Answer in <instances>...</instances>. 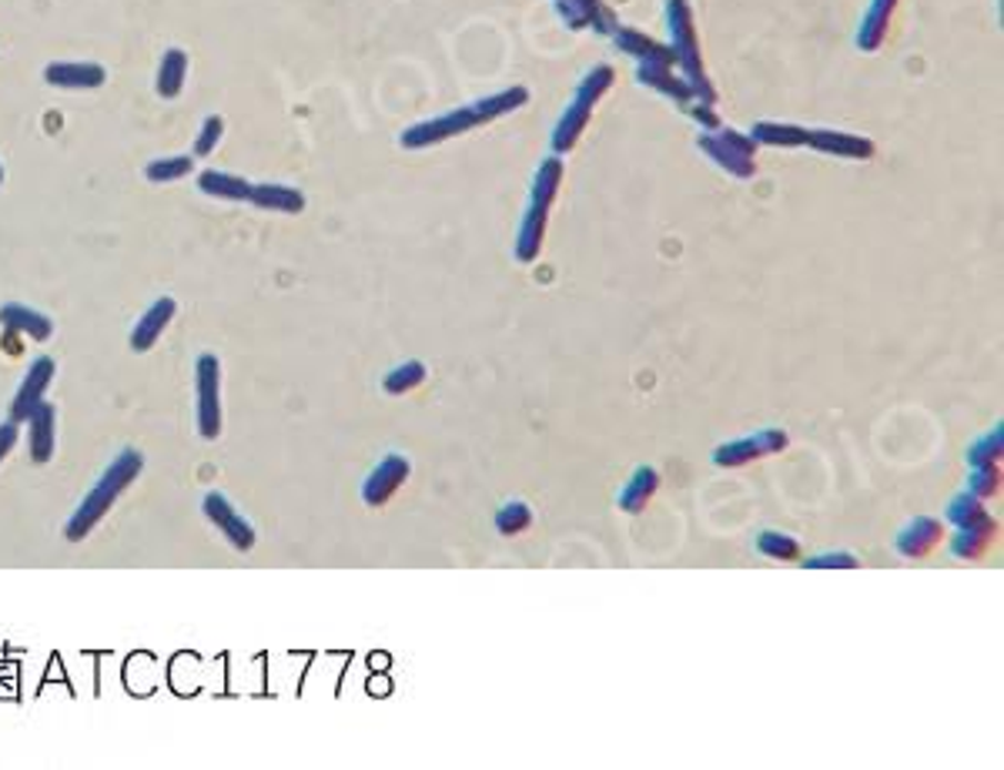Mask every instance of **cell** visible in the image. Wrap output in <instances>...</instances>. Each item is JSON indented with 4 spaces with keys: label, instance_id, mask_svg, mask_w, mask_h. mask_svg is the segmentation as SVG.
I'll use <instances>...</instances> for the list:
<instances>
[{
    "label": "cell",
    "instance_id": "1",
    "mask_svg": "<svg viewBox=\"0 0 1004 770\" xmlns=\"http://www.w3.org/2000/svg\"><path fill=\"white\" fill-rule=\"evenodd\" d=\"M529 101V91L526 88H509V91H499V94H489L483 101H473L466 108H456L449 114H439L433 121H419L413 128H406L398 134V144L406 151H419V148H429V144H439V141H449L456 134H466L479 124H489L503 114H513L519 111L523 104Z\"/></svg>",
    "mask_w": 1004,
    "mask_h": 770
},
{
    "label": "cell",
    "instance_id": "2",
    "mask_svg": "<svg viewBox=\"0 0 1004 770\" xmlns=\"http://www.w3.org/2000/svg\"><path fill=\"white\" fill-rule=\"evenodd\" d=\"M141 466H144V456H141L138 449H124V453L104 469V476L94 483V489L81 499V506H78L74 516L68 519L64 536H68L71 543H81V539L108 516V509L118 503V496L138 479Z\"/></svg>",
    "mask_w": 1004,
    "mask_h": 770
},
{
    "label": "cell",
    "instance_id": "3",
    "mask_svg": "<svg viewBox=\"0 0 1004 770\" xmlns=\"http://www.w3.org/2000/svg\"><path fill=\"white\" fill-rule=\"evenodd\" d=\"M667 31H670L673 58L683 68V78L693 88L697 101L713 104L717 91H713V84L707 78V68H703V58H700V41H697V24H693L690 0H667Z\"/></svg>",
    "mask_w": 1004,
    "mask_h": 770
},
{
    "label": "cell",
    "instance_id": "4",
    "mask_svg": "<svg viewBox=\"0 0 1004 770\" xmlns=\"http://www.w3.org/2000/svg\"><path fill=\"white\" fill-rule=\"evenodd\" d=\"M610 84H613V68H610V64H596V68L579 81V88H576L569 108L562 111V118H559L556 128H552V151H556V154H566V151L576 148L579 134L586 131V124H589V118H592L596 101L610 91Z\"/></svg>",
    "mask_w": 1004,
    "mask_h": 770
},
{
    "label": "cell",
    "instance_id": "5",
    "mask_svg": "<svg viewBox=\"0 0 1004 770\" xmlns=\"http://www.w3.org/2000/svg\"><path fill=\"white\" fill-rule=\"evenodd\" d=\"M194 389H197V429L205 439L222 436V362L205 352L194 362Z\"/></svg>",
    "mask_w": 1004,
    "mask_h": 770
},
{
    "label": "cell",
    "instance_id": "6",
    "mask_svg": "<svg viewBox=\"0 0 1004 770\" xmlns=\"http://www.w3.org/2000/svg\"><path fill=\"white\" fill-rule=\"evenodd\" d=\"M700 151L720 164L723 171H730L733 178H753L757 174V141L750 134H740L733 128H717V134H703L700 141Z\"/></svg>",
    "mask_w": 1004,
    "mask_h": 770
},
{
    "label": "cell",
    "instance_id": "7",
    "mask_svg": "<svg viewBox=\"0 0 1004 770\" xmlns=\"http://www.w3.org/2000/svg\"><path fill=\"white\" fill-rule=\"evenodd\" d=\"M787 433L783 429H760L753 436H743V439H733V443H723L713 449V463L717 466H747L753 459H763V456H777L780 449H787Z\"/></svg>",
    "mask_w": 1004,
    "mask_h": 770
},
{
    "label": "cell",
    "instance_id": "8",
    "mask_svg": "<svg viewBox=\"0 0 1004 770\" xmlns=\"http://www.w3.org/2000/svg\"><path fill=\"white\" fill-rule=\"evenodd\" d=\"M54 358L51 355H38L34 362H31V368H28V375H24V382H21V389H18V396H14V403H11V419L14 423H28L31 419V413L44 403V393L51 389V382H54Z\"/></svg>",
    "mask_w": 1004,
    "mask_h": 770
},
{
    "label": "cell",
    "instance_id": "9",
    "mask_svg": "<svg viewBox=\"0 0 1004 770\" xmlns=\"http://www.w3.org/2000/svg\"><path fill=\"white\" fill-rule=\"evenodd\" d=\"M409 479V459L406 456H385L375 469H372V476L365 479V486H362V499H365V506H385L395 493H398V486Z\"/></svg>",
    "mask_w": 1004,
    "mask_h": 770
},
{
    "label": "cell",
    "instance_id": "10",
    "mask_svg": "<svg viewBox=\"0 0 1004 770\" xmlns=\"http://www.w3.org/2000/svg\"><path fill=\"white\" fill-rule=\"evenodd\" d=\"M201 509H205V516L229 536V543L235 546V549H252L255 546V529H252V523L222 496V493H209L205 496V503H201Z\"/></svg>",
    "mask_w": 1004,
    "mask_h": 770
},
{
    "label": "cell",
    "instance_id": "11",
    "mask_svg": "<svg viewBox=\"0 0 1004 770\" xmlns=\"http://www.w3.org/2000/svg\"><path fill=\"white\" fill-rule=\"evenodd\" d=\"M44 81L64 91H98L108 81V71L94 61H58L44 68Z\"/></svg>",
    "mask_w": 1004,
    "mask_h": 770
},
{
    "label": "cell",
    "instance_id": "12",
    "mask_svg": "<svg viewBox=\"0 0 1004 770\" xmlns=\"http://www.w3.org/2000/svg\"><path fill=\"white\" fill-rule=\"evenodd\" d=\"M174 312H178V302L171 298V295H161V298H154L148 308H144V315L134 322V328H131V348L134 352H148V348H154V342L164 335V328L171 325V318H174Z\"/></svg>",
    "mask_w": 1004,
    "mask_h": 770
},
{
    "label": "cell",
    "instance_id": "13",
    "mask_svg": "<svg viewBox=\"0 0 1004 770\" xmlns=\"http://www.w3.org/2000/svg\"><path fill=\"white\" fill-rule=\"evenodd\" d=\"M808 144L814 151H824V154H834V158H854V161H868L874 158V141L864 138V134H848V131H831V128H821V131H808Z\"/></svg>",
    "mask_w": 1004,
    "mask_h": 770
},
{
    "label": "cell",
    "instance_id": "14",
    "mask_svg": "<svg viewBox=\"0 0 1004 770\" xmlns=\"http://www.w3.org/2000/svg\"><path fill=\"white\" fill-rule=\"evenodd\" d=\"M613 41H617V48H620L623 54H630V58L640 61V64H663V68H673V64H677L673 48L653 41L650 34H643V31H637V28H620V31L613 34Z\"/></svg>",
    "mask_w": 1004,
    "mask_h": 770
},
{
    "label": "cell",
    "instance_id": "15",
    "mask_svg": "<svg viewBox=\"0 0 1004 770\" xmlns=\"http://www.w3.org/2000/svg\"><path fill=\"white\" fill-rule=\"evenodd\" d=\"M0 325H4L8 332H18V335H28L34 342H48L54 335V322L31 308V305H21V302H8L0 305Z\"/></svg>",
    "mask_w": 1004,
    "mask_h": 770
},
{
    "label": "cell",
    "instance_id": "16",
    "mask_svg": "<svg viewBox=\"0 0 1004 770\" xmlns=\"http://www.w3.org/2000/svg\"><path fill=\"white\" fill-rule=\"evenodd\" d=\"M901 0H871L868 11H864V21L858 28V48L864 54H874L884 48V38H888V28H891V18L897 11Z\"/></svg>",
    "mask_w": 1004,
    "mask_h": 770
},
{
    "label": "cell",
    "instance_id": "17",
    "mask_svg": "<svg viewBox=\"0 0 1004 770\" xmlns=\"http://www.w3.org/2000/svg\"><path fill=\"white\" fill-rule=\"evenodd\" d=\"M249 202L262 212H282V215H298L305 209V195L292 184H278V181H262L252 184Z\"/></svg>",
    "mask_w": 1004,
    "mask_h": 770
},
{
    "label": "cell",
    "instance_id": "18",
    "mask_svg": "<svg viewBox=\"0 0 1004 770\" xmlns=\"http://www.w3.org/2000/svg\"><path fill=\"white\" fill-rule=\"evenodd\" d=\"M546 225H549V209L529 202V209H526V215L519 222V232H516V259L523 265H533L539 259L542 239H546Z\"/></svg>",
    "mask_w": 1004,
    "mask_h": 770
},
{
    "label": "cell",
    "instance_id": "19",
    "mask_svg": "<svg viewBox=\"0 0 1004 770\" xmlns=\"http://www.w3.org/2000/svg\"><path fill=\"white\" fill-rule=\"evenodd\" d=\"M941 539H944V526H941L937 519H931V516H917V519H911V523L901 529V536H897V553H901V556H911V559H921V556H927Z\"/></svg>",
    "mask_w": 1004,
    "mask_h": 770
},
{
    "label": "cell",
    "instance_id": "20",
    "mask_svg": "<svg viewBox=\"0 0 1004 770\" xmlns=\"http://www.w3.org/2000/svg\"><path fill=\"white\" fill-rule=\"evenodd\" d=\"M197 191L209 199H222V202H249L252 195V181L239 178V174H229V171H201L197 174Z\"/></svg>",
    "mask_w": 1004,
    "mask_h": 770
},
{
    "label": "cell",
    "instance_id": "21",
    "mask_svg": "<svg viewBox=\"0 0 1004 770\" xmlns=\"http://www.w3.org/2000/svg\"><path fill=\"white\" fill-rule=\"evenodd\" d=\"M637 81L640 84H647V88H653V91H660V94H667V98H673L677 104H690V101H697V94H693V88L687 84V78H677L673 74V68H663V64H640L637 68Z\"/></svg>",
    "mask_w": 1004,
    "mask_h": 770
},
{
    "label": "cell",
    "instance_id": "22",
    "mask_svg": "<svg viewBox=\"0 0 1004 770\" xmlns=\"http://www.w3.org/2000/svg\"><path fill=\"white\" fill-rule=\"evenodd\" d=\"M184 81H187V51L168 48V51L161 54V64H158L154 91H158L164 101H174V98L184 91Z\"/></svg>",
    "mask_w": 1004,
    "mask_h": 770
},
{
    "label": "cell",
    "instance_id": "23",
    "mask_svg": "<svg viewBox=\"0 0 1004 770\" xmlns=\"http://www.w3.org/2000/svg\"><path fill=\"white\" fill-rule=\"evenodd\" d=\"M657 489H660V473L653 466H640L620 493V509L623 513H643Z\"/></svg>",
    "mask_w": 1004,
    "mask_h": 770
},
{
    "label": "cell",
    "instance_id": "24",
    "mask_svg": "<svg viewBox=\"0 0 1004 770\" xmlns=\"http://www.w3.org/2000/svg\"><path fill=\"white\" fill-rule=\"evenodd\" d=\"M28 426H31V456H34V463H48L54 456V406L41 403L31 413Z\"/></svg>",
    "mask_w": 1004,
    "mask_h": 770
},
{
    "label": "cell",
    "instance_id": "25",
    "mask_svg": "<svg viewBox=\"0 0 1004 770\" xmlns=\"http://www.w3.org/2000/svg\"><path fill=\"white\" fill-rule=\"evenodd\" d=\"M562 188V161L559 154L546 158L539 168H536V178H533V191H529V202L533 205H542V209H552L556 195Z\"/></svg>",
    "mask_w": 1004,
    "mask_h": 770
},
{
    "label": "cell",
    "instance_id": "26",
    "mask_svg": "<svg viewBox=\"0 0 1004 770\" xmlns=\"http://www.w3.org/2000/svg\"><path fill=\"white\" fill-rule=\"evenodd\" d=\"M994 533H997V523L991 516L981 519V523H974V526H961L957 536L951 539V549L961 559H977L987 549V543L994 539Z\"/></svg>",
    "mask_w": 1004,
    "mask_h": 770
},
{
    "label": "cell",
    "instance_id": "27",
    "mask_svg": "<svg viewBox=\"0 0 1004 770\" xmlns=\"http://www.w3.org/2000/svg\"><path fill=\"white\" fill-rule=\"evenodd\" d=\"M750 138L757 144H773V148H800L808 144V128L800 124H780V121H757Z\"/></svg>",
    "mask_w": 1004,
    "mask_h": 770
},
{
    "label": "cell",
    "instance_id": "28",
    "mask_svg": "<svg viewBox=\"0 0 1004 770\" xmlns=\"http://www.w3.org/2000/svg\"><path fill=\"white\" fill-rule=\"evenodd\" d=\"M194 171V158L191 154H171V158H154L144 168V178L151 184H168V181H181Z\"/></svg>",
    "mask_w": 1004,
    "mask_h": 770
},
{
    "label": "cell",
    "instance_id": "29",
    "mask_svg": "<svg viewBox=\"0 0 1004 770\" xmlns=\"http://www.w3.org/2000/svg\"><path fill=\"white\" fill-rule=\"evenodd\" d=\"M423 378H426V365L423 362H402V365H395L388 375H385V393L388 396H402V393H409V389H416V385H423Z\"/></svg>",
    "mask_w": 1004,
    "mask_h": 770
},
{
    "label": "cell",
    "instance_id": "30",
    "mask_svg": "<svg viewBox=\"0 0 1004 770\" xmlns=\"http://www.w3.org/2000/svg\"><path fill=\"white\" fill-rule=\"evenodd\" d=\"M757 549H760L767 559H777V563H793V559H800V543H797L793 536L773 533V529H767V533L757 536Z\"/></svg>",
    "mask_w": 1004,
    "mask_h": 770
},
{
    "label": "cell",
    "instance_id": "31",
    "mask_svg": "<svg viewBox=\"0 0 1004 770\" xmlns=\"http://www.w3.org/2000/svg\"><path fill=\"white\" fill-rule=\"evenodd\" d=\"M947 519L961 529V526H974V523L987 519V509H984V503L974 493H957L947 503Z\"/></svg>",
    "mask_w": 1004,
    "mask_h": 770
},
{
    "label": "cell",
    "instance_id": "32",
    "mask_svg": "<svg viewBox=\"0 0 1004 770\" xmlns=\"http://www.w3.org/2000/svg\"><path fill=\"white\" fill-rule=\"evenodd\" d=\"M1001 453H1004V433H1001V426H994L987 436H981V439L967 449V463H971V469H974V466H997V463H1001Z\"/></svg>",
    "mask_w": 1004,
    "mask_h": 770
},
{
    "label": "cell",
    "instance_id": "33",
    "mask_svg": "<svg viewBox=\"0 0 1004 770\" xmlns=\"http://www.w3.org/2000/svg\"><path fill=\"white\" fill-rule=\"evenodd\" d=\"M533 526V509L523 503V499H513V503H506L499 513H496V529L503 533V536H519V533H526Z\"/></svg>",
    "mask_w": 1004,
    "mask_h": 770
},
{
    "label": "cell",
    "instance_id": "34",
    "mask_svg": "<svg viewBox=\"0 0 1004 770\" xmlns=\"http://www.w3.org/2000/svg\"><path fill=\"white\" fill-rule=\"evenodd\" d=\"M586 4V21H589V28L596 31V34H602V38H613L623 24H620V18L607 8V0H582Z\"/></svg>",
    "mask_w": 1004,
    "mask_h": 770
},
{
    "label": "cell",
    "instance_id": "35",
    "mask_svg": "<svg viewBox=\"0 0 1004 770\" xmlns=\"http://www.w3.org/2000/svg\"><path fill=\"white\" fill-rule=\"evenodd\" d=\"M222 134H225V121L219 114H209L205 121H201L197 128V138H194V154L197 158H209L215 154V148L222 144Z\"/></svg>",
    "mask_w": 1004,
    "mask_h": 770
},
{
    "label": "cell",
    "instance_id": "36",
    "mask_svg": "<svg viewBox=\"0 0 1004 770\" xmlns=\"http://www.w3.org/2000/svg\"><path fill=\"white\" fill-rule=\"evenodd\" d=\"M997 489H1001V469L997 466H974L971 469L967 493H974L977 499H987V496H997Z\"/></svg>",
    "mask_w": 1004,
    "mask_h": 770
},
{
    "label": "cell",
    "instance_id": "37",
    "mask_svg": "<svg viewBox=\"0 0 1004 770\" xmlns=\"http://www.w3.org/2000/svg\"><path fill=\"white\" fill-rule=\"evenodd\" d=\"M552 8H556V14L562 18V24H566L569 31H586V28H589L582 0H552Z\"/></svg>",
    "mask_w": 1004,
    "mask_h": 770
},
{
    "label": "cell",
    "instance_id": "38",
    "mask_svg": "<svg viewBox=\"0 0 1004 770\" xmlns=\"http://www.w3.org/2000/svg\"><path fill=\"white\" fill-rule=\"evenodd\" d=\"M808 569H854V566H861L858 563V556L854 553H824V556H814V559H808L803 563Z\"/></svg>",
    "mask_w": 1004,
    "mask_h": 770
},
{
    "label": "cell",
    "instance_id": "39",
    "mask_svg": "<svg viewBox=\"0 0 1004 770\" xmlns=\"http://www.w3.org/2000/svg\"><path fill=\"white\" fill-rule=\"evenodd\" d=\"M687 114L693 118V121H700L703 128H720V121H717V114H713V104H703V101H690L687 104Z\"/></svg>",
    "mask_w": 1004,
    "mask_h": 770
},
{
    "label": "cell",
    "instance_id": "40",
    "mask_svg": "<svg viewBox=\"0 0 1004 770\" xmlns=\"http://www.w3.org/2000/svg\"><path fill=\"white\" fill-rule=\"evenodd\" d=\"M14 443H18V423L14 419L11 423H0V463H4V456H11Z\"/></svg>",
    "mask_w": 1004,
    "mask_h": 770
},
{
    "label": "cell",
    "instance_id": "41",
    "mask_svg": "<svg viewBox=\"0 0 1004 770\" xmlns=\"http://www.w3.org/2000/svg\"><path fill=\"white\" fill-rule=\"evenodd\" d=\"M0 184H4V164H0Z\"/></svg>",
    "mask_w": 1004,
    "mask_h": 770
}]
</instances>
